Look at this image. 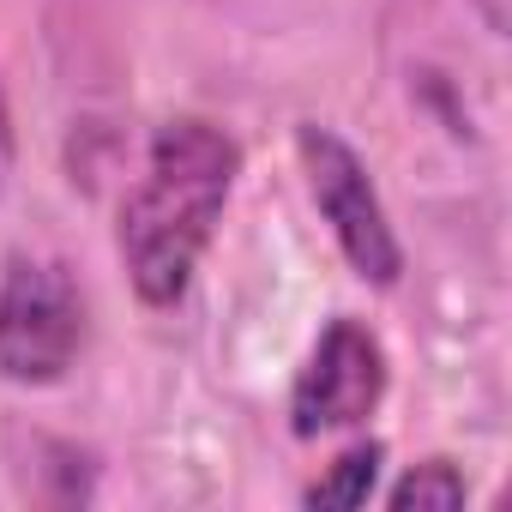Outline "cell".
<instances>
[{
  "instance_id": "6",
  "label": "cell",
  "mask_w": 512,
  "mask_h": 512,
  "mask_svg": "<svg viewBox=\"0 0 512 512\" xmlns=\"http://www.w3.org/2000/svg\"><path fill=\"white\" fill-rule=\"evenodd\" d=\"M464 476L446 464V458H428V464H416L398 488H392V506L404 512V506H464Z\"/></svg>"
},
{
  "instance_id": "7",
  "label": "cell",
  "mask_w": 512,
  "mask_h": 512,
  "mask_svg": "<svg viewBox=\"0 0 512 512\" xmlns=\"http://www.w3.org/2000/svg\"><path fill=\"white\" fill-rule=\"evenodd\" d=\"M13 145V133H7V97H0V151Z\"/></svg>"
},
{
  "instance_id": "2",
  "label": "cell",
  "mask_w": 512,
  "mask_h": 512,
  "mask_svg": "<svg viewBox=\"0 0 512 512\" xmlns=\"http://www.w3.org/2000/svg\"><path fill=\"white\" fill-rule=\"evenodd\" d=\"M85 344V302L73 278L49 260H13L0 278V374L19 386H49L73 368Z\"/></svg>"
},
{
  "instance_id": "3",
  "label": "cell",
  "mask_w": 512,
  "mask_h": 512,
  "mask_svg": "<svg viewBox=\"0 0 512 512\" xmlns=\"http://www.w3.org/2000/svg\"><path fill=\"white\" fill-rule=\"evenodd\" d=\"M296 151H302V169H308V187H314V205L320 217L332 223L338 247H344V260L368 278V284H398L404 272V247L386 223V205L362 169V157L332 133V127H314L302 121L296 127Z\"/></svg>"
},
{
  "instance_id": "5",
  "label": "cell",
  "mask_w": 512,
  "mask_h": 512,
  "mask_svg": "<svg viewBox=\"0 0 512 512\" xmlns=\"http://www.w3.org/2000/svg\"><path fill=\"white\" fill-rule=\"evenodd\" d=\"M380 458H386V446H380V440H368V446H350V452L332 464V476L308 488V500H314V506H362V500L374 494Z\"/></svg>"
},
{
  "instance_id": "4",
  "label": "cell",
  "mask_w": 512,
  "mask_h": 512,
  "mask_svg": "<svg viewBox=\"0 0 512 512\" xmlns=\"http://www.w3.org/2000/svg\"><path fill=\"white\" fill-rule=\"evenodd\" d=\"M386 398V350L368 326L356 320H332L308 356V368L296 374L290 392V428L302 440L332 434V428H356L374 416V404Z\"/></svg>"
},
{
  "instance_id": "1",
  "label": "cell",
  "mask_w": 512,
  "mask_h": 512,
  "mask_svg": "<svg viewBox=\"0 0 512 512\" xmlns=\"http://www.w3.org/2000/svg\"><path fill=\"white\" fill-rule=\"evenodd\" d=\"M241 145L211 121H169L151 139L145 175L121 205V260L151 308H175L199 272V253L235 193Z\"/></svg>"
}]
</instances>
